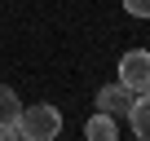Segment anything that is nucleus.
Masks as SVG:
<instances>
[{
  "mask_svg": "<svg viewBox=\"0 0 150 141\" xmlns=\"http://www.w3.org/2000/svg\"><path fill=\"white\" fill-rule=\"evenodd\" d=\"M62 132V110L49 106V102H35V106H22L18 115V137L22 141H53Z\"/></svg>",
  "mask_w": 150,
  "mask_h": 141,
  "instance_id": "obj_1",
  "label": "nucleus"
},
{
  "mask_svg": "<svg viewBox=\"0 0 150 141\" xmlns=\"http://www.w3.org/2000/svg\"><path fill=\"white\" fill-rule=\"evenodd\" d=\"M119 84L132 93H150V49H128L119 57Z\"/></svg>",
  "mask_w": 150,
  "mask_h": 141,
  "instance_id": "obj_2",
  "label": "nucleus"
},
{
  "mask_svg": "<svg viewBox=\"0 0 150 141\" xmlns=\"http://www.w3.org/2000/svg\"><path fill=\"white\" fill-rule=\"evenodd\" d=\"M132 88H124L119 80L115 84H106V88H97V110H106V115H115V119H128V106H132Z\"/></svg>",
  "mask_w": 150,
  "mask_h": 141,
  "instance_id": "obj_3",
  "label": "nucleus"
},
{
  "mask_svg": "<svg viewBox=\"0 0 150 141\" xmlns=\"http://www.w3.org/2000/svg\"><path fill=\"white\" fill-rule=\"evenodd\" d=\"M84 137H88V141H115V137H119V119L106 115V110H93L88 123H84Z\"/></svg>",
  "mask_w": 150,
  "mask_h": 141,
  "instance_id": "obj_4",
  "label": "nucleus"
},
{
  "mask_svg": "<svg viewBox=\"0 0 150 141\" xmlns=\"http://www.w3.org/2000/svg\"><path fill=\"white\" fill-rule=\"evenodd\" d=\"M128 128H132V137L150 141V93H137V97H132V106H128Z\"/></svg>",
  "mask_w": 150,
  "mask_h": 141,
  "instance_id": "obj_5",
  "label": "nucleus"
},
{
  "mask_svg": "<svg viewBox=\"0 0 150 141\" xmlns=\"http://www.w3.org/2000/svg\"><path fill=\"white\" fill-rule=\"evenodd\" d=\"M22 115V102H18V93L9 88V84H0V123H13Z\"/></svg>",
  "mask_w": 150,
  "mask_h": 141,
  "instance_id": "obj_6",
  "label": "nucleus"
},
{
  "mask_svg": "<svg viewBox=\"0 0 150 141\" xmlns=\"http://www.w3.org/2000/svg\"><path fill=\"white\" fill-rule=\"evenodd\" d=\"M128 18H150V0H124Z\"/></svg>",
  "mask_w": 150,
  "mask_h": 141,
  "instance_id": "obj_7",
  "label": "nucleus"
}]
</instances>
